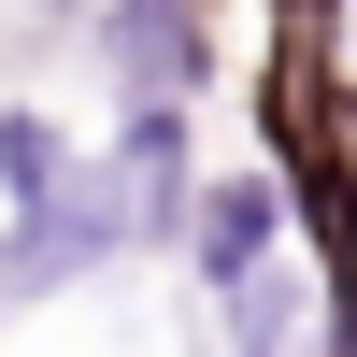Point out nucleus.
Returning <instances> with one entry per match:
<instances>
[{
	"instance_id": "obj_1",
	"label": "nucleus",
	"mask_w": 357,
	"mask_h": 357,
	"mask_svg": "<svg viewBox=\"0 0 357 357\" xmlns=\"http://www.w3.org/2000/svg\"><path fill=\"white\" fill-rule=\"evenodd\" d=\"M72 57H86V86H100L114 114L129 100H215V72H229V29H215V0H86L72 15Z\"/></svg>"
},
{
	"instance_id": "obj_2",
	"label": "nucleus",
	"mask_w": 357,
	"mask_h": 357,
	"mask_svg": "<svg viewBox=\"0 0 357 357\" xmlns=\"http://www.w3.org/2000/svg\"><path fill=\"white\" fill-rule=\"evenodd\" d=\"M272 257H301V186H286V158L243 129V158H200V200H186V229H172V286L215 301V286L272 272Z\"/></svg>"
},
{
	"instance_id": "obj_3",
	"label": "nucleus",
	"mask_w": 357,
	"mask_h": 357,
	"mask_svg": "<svg viewBox=\"0 0 357 357\" xmlns=\"http://www.w3.org/2000/svg\"><path fill=\"white\" fill-rule=\"evenodd\" d=\"M114 272H143V257H129V215L100 200V172H72V186L29 200V215H0V329L86 301V286H114Z\"/></svg>"
},
{
	"instance_id": "obj_4",
	"label": "nucleus",
	"mask_w": 357,
	"mask_h": 357,
	"mask_svg": "<svg viewBox=\"0 0 357 357\" xmlns=\"http://www.w3.org/2000/svg\"><path fill=\"white\" fill-rule=\"evenodd\" d=\"M200 114L186 100H129V114H100L86 129V172H100V200L129 215V257H172V229H186V200H200Z\"/></svg>"
},
{
	"instance_id": "obj_5",
	"label": "nucleus",
	"mask_w": 357,
	"mask_h": 357,
	"mask_svg": "<svg viewBox=\"0 0 357 357\" xmlns=\"http://www.w3.org/2000/svg\"><path fill=\"white\" fill-rule=\"evenodd\" d=\"M86 172V129L43 100V86H0V215H29V200H57Z\"/></svg>"
}]
</instances>
